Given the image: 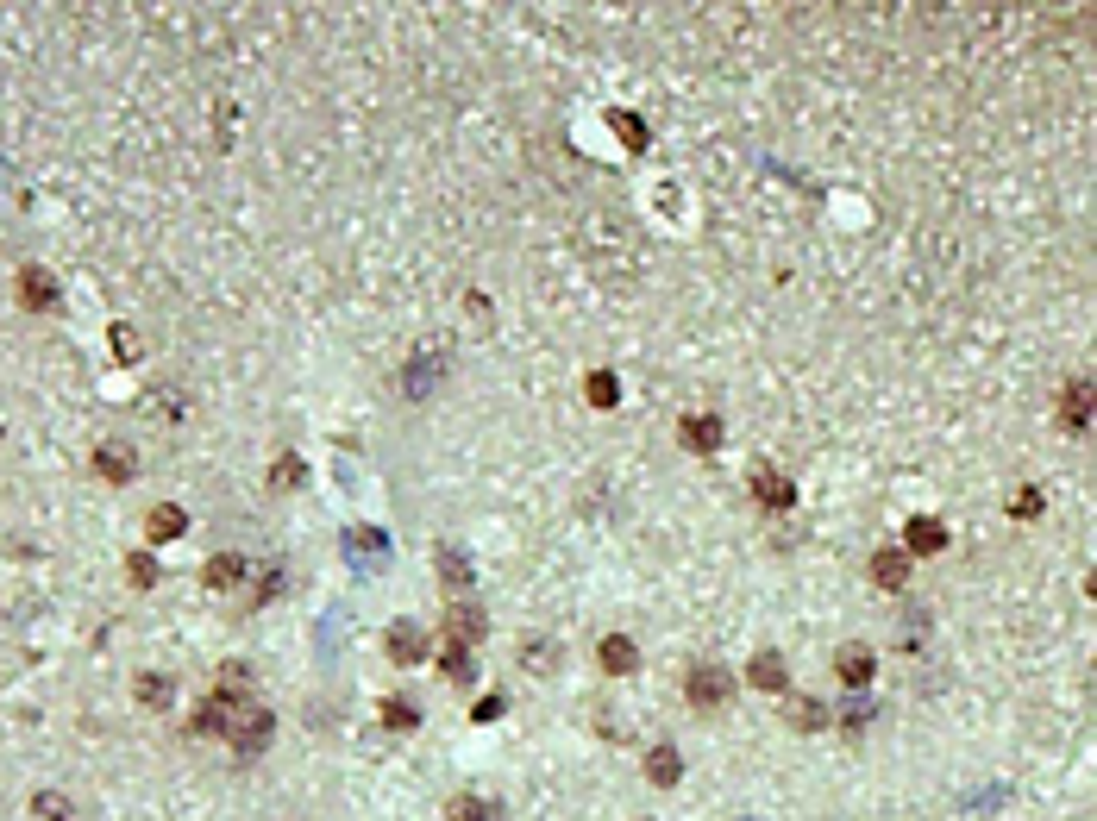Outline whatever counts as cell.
Listing matches in <instances>:
<instances>
[{"label": "cell", "instance_id": "83f0119b", "mask_svg": "<svg viewBox=\"0 0 1097 821\" xmlns=\"http://www.w3.org/2000/svg\"><path fill=\"white\" fill-rule=\"evenodd\" d=\"M301 477H308V464H301L295 452H283V458H276V471H270V483H276V489H295Z\"/></svg>", "mask_w": 1097, "mask_h": 821}, {"label": "cell", "instance_id": "8992f818", "mask_svg": "<svg viewBox=\"0 0 1097 821\" xmlns=\"http://www.w3.org/2000/svg\"><path fill=\"white\" fill-rule=\"evenodd\" d=\"M1060 420H1066V433H1085V427H1091V377H1072V383H1066Z\"/></svg>", "mask_w": 1097, "mask_h": 821}, {"label": "cell", "instance_id": "4fadbf2b", "mask_svg": "<svg viewBox=\"0 0 1097 821\" xmlns=\"http://www.w3.org/2000/svg\"><path fill=\"white\" fill-rule=\"evenodd\" d=\"M746 677H753V690H784L790 684V665H784V652H753Z\"/></svg>", "mask_w": 1097, "mask_h": 821}, {"label": "cell", "instance_id": "2e32d148", "mask_svg": "<svg viewBox=\"0 0 1097 821\" xmlns=\"http://www.w3.org/2000/svg\"><path fill=\"white\" fill-rule=\"evenodd\" d=\"M646 778L659 784V790H671V784H678V778H684V759H678V746H652V753H646Z\"/></svg>", "mask_w": 1097, "mask_h": 821}, {"label": "cell", "instance_id": "e0dca14e", "mask_svg": "<svg viewBox=\"0 0 1097 821\" xmlns=\"http://www.w3.org/2000/svg\"><path fill=\"white\" fill-rule=\"evenodd\" d=\"M446 821H502V803H489V796H452L446 803Z\"/></svg>", "mask_w": 1097, "mask_h": 821}, {"label": "cell", "instance_id": "ba28073f", "mask_svg": "<svg viewBox=\"0 0 1097 821\" xmlns=\"http://www.w3.org/2000/svg\"><path fill=\"white\" fill-rule=\"evenodd\" d=\"M753 496L765 508H790V502H797V483H790L784 471H772V464H759V471H753Z\"/></svg>", "mask_w": 1097, "mask_h": 821}, {"label": "cell", "instance_id": "6da1fadb", "mask_svg": "<svg viewBox=\"0 0 1097 821\" xmlns=\"http://www.w3.org/2000/svg\"><path fill=\"white\" fill-rule=\"evenodd\" d=\"M684 696H690V709H728L734 677L721 671V665H696V671H690V684H684Z\"/></svg>", "mask_w": 1097, "mask_h": 821}, {"label": "cell", "instance_id": "d6986e66", "mask_svg": "<svg viewBox=\"0 0 1097 821\" xmlns=\"http://www.w3.org/2000/svg\"><path fill=\"white\" fill-rule=\"evenodd\" d=\"M684 445H690V452H715V445H721V420L715 414H690L684 420Z\"/></svg>", "mask_w": 1097, "mask_h": 821}, {"label": "cell", "instance_id": "484cf974", "mask_svg": "<svg viewBox=\"0 0 1097 821\" xmlns=\"http://www.w3.org/2000/svg\"><path fill=\"white\" fill-rule=\"evenodd\" d=\"M32 815H38V821H69V796H63V790H38V796H32Z\"/></svg>", "mask_w": 1097, "mask_h": 821}, {"label": "cell", "instance_id": "d6a6232c", "mask_svg": "<svg viewBox=\"0 0 1097 821\" xmlns=\"http://www.w3.org/2000/svg\"><path fill=\"white\" fill-rule=\"evenodd\" d=\"M113 351H120V358H138V333H132V326H113Z\"/></svg>", "mask_w": 1097, "mask_h": 821}, {"label": "cell", "instance_id": "277c9868", "mask_svg": "<svg viewBox=\"0 0 1097 821\" xmlns=\"http://www.w3.org/2000/svg\"><path fill=\"white\" fill-rule=\"evenodd\" d=\"M19 308H32V314L57 308V276L44 270V264H26V270H19Z\"/></svg>", "mask_w": 1097, "mask_h": 821}, {"label": "cell", "instance_id": "ffe728a7", "mask_svg": "<svg viewBox=\"0 0 1097 821\" xmlns=\"http://www.w3.org/2000/svg\"><path fill=\"white\" fill-rule=\"evenodd\" d=\"M446 377V370H439V358L427 351V358H414L408 364V377H402V395H433V383Z\"/></svg>", "mask_w": 1097, "mask_h": 821}, {"label": "cell", "instance_id": "cb8c5ba5", "mask_svg": "<svg viewBox=\"0 0 1097 821\" xmlns=\"http://www.w3.org/2000/svg\"><path fill=\"white\" fill-rule=\"evenodd\" d=\"M446 621H452V633H458L464 646L483 640V627H489V621H483V608H471V602H452V615H446Z\"/></svg>", "mask_w": 1097, "mask_h": 821}, {"label": "cell", "instance_id": "52a82bcc", "mask_svg": "<svg viewBox=\"0 0 1097 821\" xmlns=\"http://www.w3.org/2000/svg\"><path fill=\"white\" fill-rule=\"evenodd\" d=\"M95 471H101L107 483H132V471H138L132 445H120V439H107V445H95Z\"/></svg>", "mask_w": 1097, "mask_h": 821}, {"label": "cell", "instance_id": "ac0fdd59", "mask_svg": "<svg viewBox=\"0 0 1097 821\" xmlns=\"http://www.w3.org/2000/svg\"><path fill=\"white\" fill-rule=\"evenodd\" d=\"M439 577H446V590H458V596H464V590H471V583H477L471 558H464V552H452V546H439Z\"/></svg>", "mask_w": 1097, "mask_h": 821}, {"label": "cell", "instance_id": "8fae6325", "mask_svg": "<svg viewBox=\"0 0 1097 821\" xmlns=\"http://www.w3.org/2000/svg\"><path fill=\"white\" fill-rule=\"evenodd\" d=\"M383 646H389V659H395V665H420V659H427V633L408 627V621H402V627H389V640H383Z\"/></svg>", "mask_w": 1097, "mask_h": 821}, {"label": "cell", "instance_id": "5b68a950", "mask_svg": "<svg viewBox=\"0 0 1097 821\" xmlns=\"http://www.w3.org/2000/svg\"><path fill=\"white\" fill-rule=\"evenodd\" d=\"M872 671H878L872 646H859V640H853V646H840V652H834V677H840L847 690H866V684H872Z\"/></svg>", "mask_w": 1097, "mask_h": 821}, {"label": "cell", "instance_id": "1f68e13d", "mask_svg": "<svg viewBox=\"0 0 1097 821\" xmlns=\"http://www.w3.org/2000/svg\"><path fill=\"white\" fill-rule=\"evenodd\" d=\"M609 120H615V132L627 138V145H646V132H640V120H634V113H609Z\"/></svg>", "mask_w": 1097, "mask_h": 821}, {"label": "cell", "instance_id": "7402d4cb", "mask_svg": "<svg viewBox=\"0 0 1097 821\" xmlns=\"http://www.w3.org/2000/svg\"><path fill=\"white\" fill-rule=\"evenodd\" d=\"M439 671H446L452 684H471V677H477V665H471V646H464V640H446V652H439Z\"/></svg>", "mask_w": 1097, "mask_h": 821}, {"label": "cell", "instance_id": "7a4b0ae2", "mask_svg": "<svg viewBox=\"0 0 1097 821\" xmlns=\"http://www.w3.org/2000/svg\"><path fill=\"white\" fill-rule=\"evenodd\" d=\"M226 740H232V753H245V759H251V753H264V746H270V709H251V702H245V709L232 715Z\"/></svg>", "mask_w": 1097, "mask_h": 821}, {"label": "cell", "instance_id": "f546056e", "mask_svg": "<svg viewBox=\"0 0 1097 821\" xmlns=\"http://www.w3.org/2000/svg\"><path fill=\"white\" fill-rule=\"evenodd\" d=\"M1041 508H1047V502H1041V489H1016V496H1010V514H1016V521H1035Z\"/></svg>", "mask_w": 1097, "mask_h": 821}, {"label": "cell", "instance_id": "4dcf8cb0", "mask_svg": "<svg viewBox=\"0 0 1097 821\" xmlns=\"http://www.w3.org/2000/svg\"><path fill=\"white\" fill-rule=\"evenodd\" d=\"M126 577L138 583V590H145V583H157V558H151V552H132V558H126Z\"/></svg>", "mask_w": 1097, "mask_h": 821}, {"label": "cell", "instance_id": "5bb4252c", "mask_svg": "<svg viewBox=\"0 0 1097 821\" xmlns=\"http://www.w3.org/2000/svg\"><path fill=\"white\" fill-rule=\"evenodd\" d=\"M182 533H189V514H182L176 502H157L145 514V539H182Z\"/></svg>", "mask_w": 1097, "mask_h": 821}, {"label": "cell", "instance_id": "44dd1931", "mask_svg": "<svg viewBox=\"0 0 1097 821\" xmlns=\"http://www.w3.org/2000/svg\"><path fill=\"white\" fill-rule=\"evenodd\" d=\"M941 546H947V527H941V521H928V514H922V521H909V552L935 558Z\"/></svg>", "mask_w": 1097, "mask_h": 821}, {"label": "cell", "instance_id": "f1b7e54d", "mask_svg": "<svg viewBox=\"0 0 1097 821\" xmlns=\"http://www.w3.org/2000/svg\"><path fill=\"white\" fill-rule=\"evenodd\" d=\"M590 402H596V408H615V402H621V383L609 377V370H596V377H590Z\"/></svg>", "mask_w": 1097, "mask_h": 821}, {"label": "cell", "instance_id": "836d02e7", "mask_svg": "<svg viewBox=\"0 0 1097 821\" xmlns=\"http://www.w3.org/2000/svg\"><path fill=\"white\" fill-rule=\"evenodd\" d=\"M502 709H508V702H502V696H477V715H471V721H496V715H502Z\"/></svg>", "mask_w": 1097, "mask_h": 821}, {"label": "cell", "instance_id": "7c38bea8", "mask_svg": "<svg viewBox=\"0 0 1097 821\" xmlns=\"http://www.w3.org/2000/svg\"><path fill=\"white\" fill-rule=\"evenodd\" d=\"M345 546V558H352V565H383V552H389V539L383 533H370V527H352L339 539Z\"/></svg>", "mask_w": 1097, "mask_h": 821}, {"label": "cell", "instance_id": "603a6c76", "mask_svg": "<svg viewBox=\"0 0 1097 821\" xmlns=\"http://www.w3.org/2000/svg\"><path fill=\"white\" fill-rule=\"evenodd\" d=\"M784 721L797 727V734H815V727H828V709H822V702H815V696H797V702H790V709H784Z\"/></svg>", "mask_w": 1097, "mask_h": 821}, {"label": "cell", "instance_id": "d4e9b609", "mask_svg": "<svg viewBox=\"0 0 1097 821\" xmlns=\"http://www.w3.org/2000/svg\"><path fill=\"white\" fill-rule=\"evenodd\" d=\"M383 727L408 734V727H420V709H414V702H402V696H389V702H383Z\"/></svg>", "mask_w": 1097, "mask_h": 821}, {"label": "cell", "instance_id": "30bf717a", "mask_svg": "<svg viewBox=\"0 0 1097 821\" xmlns=\"http://www.w3.org/2000/svg\"><path fill=\"white\" fill-rule=\"evenodd\" d=\"M872 583H878V590H903V583H909V552L903 546L872 552Z\"/></svg>", "mask_w": 1097, "mask_h": 821}, {"label": "cell", "instance_id": "3957f363", "mask_svg": "<svg viewBox=\"0 0 1097 821\" xmlns=\"http://www.w3.org/2000/svg\"><path fill=\"white\" fill-rule=\"evenodd\" d=\"M596 665L609 677H634L640 671V646L627 640V633H602V640H596Z\"/></svg>", "mask_w": 1097, "mask_h": 821}, {"label": "cell", "instance_id": "4316f807", "mask_svg": "<svg viewBox=\"0 0 1097 821\" xmlns=\"http://www.w3.org/2000/svg\"><path fill=\"white\" fill-rule=\"evenodd\" d=\"M132 696L145 702V709H163V702H170V677H138Z\"/></svg>", "mask_w": 1097, "mask_h": 821}, {"label": "cell", "instance_id": "9a60e30c", "mask_svg": "<svg viewBox=\"0 0 1097 821\" xmlns=\"http://www.w3.org/2000/svg\"><path fill=\"white\" fill-rule=\"evenodd\" d=\"M245 571H251V565H245L239 552H220V558H207L201 583H207V590H232V583H245Z\"/></svg>", "mask_w": 1097, "mask_h": 821}, {"label": "cell", "instance_id": "9c48e42d", "mask_svg": "<svg viewBox=\"0 0 1097 821\" xmlns=\"http://www.w3.org/2000/svg\"><path fill=\"white\" fill-rule=\"evenodd\" d=\"M558 665H565V646H558V640H546V633H533V640L521 646V671H533V677H552Z\"/></svg>", "mask_w": 1097, "mask_h": 821}]
</instances>
